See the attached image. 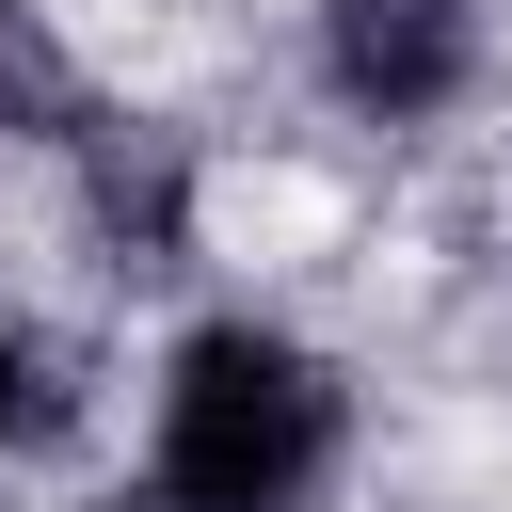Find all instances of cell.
<instances>
[{"label":"cell","mask_w":512,"mask_h":512,"mask_svg":"<svg viewBox=\"0 0 512 512\" xmlns=\"http://www.w3.org/2000/svg\"><path fill=\"white\" fill-rule=\"evenodd\" d=\"M320 80L368 128H432L480 80V0H320Z\"/></svg>","instance_id":"2"},{"label":"cell","mask_w":512,"mask_h":512,"mask_svg":"<svg viewBox=\"0 0 512 512\" xmlns=\"http://www.w3.org/2000/svg\"><path fill=\"white\" fill-rule=\"evenodd\" d=\"M336 480V368L272 320H208L160 368V512H304Z\"/></svg>","instance_id":"1"},{"label":"cell","mask_w":512,"mask_h":512,"mask_svg":"<svg viewBox=\"0 0 512 512\" xmlns=\"http://www.w3.org/2000/svg\"><path fill=\"white\" fill-rule=\"evenodd\" d=\"M48 96H64V64H48V32H32V16L0 0V128H32Z\"/></svg>","instance_id":"3"},{"label":"cell","mask_w":512,"mask_h":512,"mask_svg":"<svg viewBox=\"0 0 512 512\" xmlns=\"http://www.w3.org/2000/svg\"><path fill=\"white\" fill-rule=\"evenodd\" d=\"M16 416H32V352L0 336V432H16Z\"/></svg>","instance_id":"4"}]
</instances>
